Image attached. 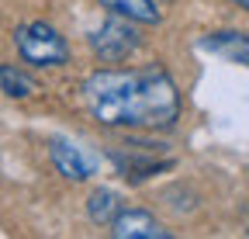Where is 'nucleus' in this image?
<instances>
[{
	"label": "nucleus",
	"mask_w": 249,
	"mask_h": 239,
	"mask_svg": "<svg viewBox=\"0 0 249 239\" xmlns=\"http://www.w3.org/2000/svg\"><path fill=\"white\" fill-rule=\"evenodd\" d=\"M83 104L107 129H170L180 118L177 83L163 66L90 73L83 80Z\"/></svg>",
	"instance_id": "f257e3e1"
},
{
	"label": "nucleus",
	"mask_w": 249,
	"mask_h": 239,
	"mask_svg": "<svg viewBox=\"0 0 249 239\" xmlns=\"http://www.w3.org/2000/svg\"><path fill=\"white\" fill-rule=\"evenodd\" d=\"M14 42H18V52L24 63L31 66H62L70 59V45L52 24L45 21H28L14 32Z\"/></svg>",
	"instance_id": "f03ea898"
},
{
	"label": "nucleus",
	"mask_w": 249,
	"mask_h": 239,
	"mask_svg": "<svg viewBox=\"0 0 249 239\" xmlns=\"http://www.w3.org/2000/svg\"><path fill=\"white\" fill-rule=\"evenodd\" d=\"M135 21L132 18H121V14H111L97 32L90 35V49L101 63H121L124 55H132L139 49V32L132 28Z\"/></svg>",
	"instance_id": "7ed1b4c3"
},
{
	"label": "nucleus",
	"mask_w": 249,
	"mask_h": 239,
	"mask_svg": "<svg viewBox=\"0 0 249 239\" xmlns=\"http://www.w3.org/2000/svg\"><path fill=\"white\" fill-rule=\"evenodd\" d=\"M49 156H52V166L66 177V181H90L97 173V156H90L83 146L70 142V139H49Z\"/></svg>",
	"instance_id": "20e7f679"
},
{
	"label": "nucleus",
	"mask_w": 249,
	"mask_h": 239,
	"mask_svg": "<svg viewBox=\"0 0 249 239\" xmlns=\"http://www.w3.org/2000/svg\"><path fill=\"white\" fill-rule=\"evenodd\" d=\"M111 236L114 239H170L173 232L163 229L142 208H121V215L111 222Z\"/></svg>",
	"instance_id": "39448f33"
},
{
	"label": "nucleus",
	"mask_w": 249,
	"mask_h": 239,
	"mask_svg": "<svg viewBox=\"0 0 249 239\" xmlns=\"http://www.w3.org/2000/svg\"><path fill=\"white\" fill-rule=\"evenodd\" d=\"M201 49L229 59V63L249 66V35H242V32H211L201 38Z\"/></svg>",
	"instance_id": "423d86ee"
},
{
	"label": "nucleus",
	"mask_w": 249,
	"mask_h": 239,
	"mask_svg": "<svg viewBox=\"0 0 249 239\" xmlns=\"http://www.w3.org/2000/svg\"><path fill=\"white\" fill-rule=\"evenodd\" d=\"M121 198L114 194V191H107V187H101V191H93L90 194V201H87V215H90V222L93 225H111L118 215H121Z\"/></svg>",
	"instance_id": "0eeeda50"
},
{
	"label": "nucleus",
	"mask_w": 249,
	"mask_h": 239,
	"mask_svg": "<svg viewBox=\"0 0 249 239\" xmlns=\"http://www.w3.org/2000/svg\"><path fill=\"white\" fill-rule=\"evenodd\" d=\"M101 7L121 18H132L135 24H160V11L152 0H101Z\"/></svg>",
	"instance_id": "6e6552de"
},
{
	"label": "nucleus",
	"mask_w": 249,
	"mask_h": 239,
	"mask_svg": "<svg viewBox=\"0 0 249 239\" xmlns=\"http://www.w3.org/2000/svg\"><path fill=\"white\" fill-rule=\"evenodd\" d=\"M35 91H38L35 76H28L21 66H0V94L24 101V97H31Z\"/></svg>",
	"instance_id": "1a4fd4ad"
},
{
	"label": "nucleus",
	"mask_w": 249,
	"mask_h": 239,
	"mask_svg": "<svg viewBox=\"0 0 249 239\" xmlns=\"http://www.w3.org/2000/svg\"><path fill=\"white\" fill-rule=\"evenodd\" d=\"M232 4H239L242 11H249V0H232Z\"/></svg>",
	"instance_id": "9d476101"
},
{
	"label": "nucleus",
	"mask_w": 249,
	"mask_h": 239,
	"mask_svg": "<svg viewBox=\"0 0 249 239\" xmlns=\"http://www.w3.org/2000/svg\"><path fill=\"white\" fill-rule=\"evenodd\" d=\"M246 236H249V229H246Z\"/></svg>",
	"instance_id": "9b49d317"
}]
</instances>
